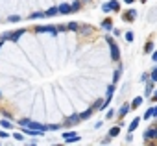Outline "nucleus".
<instances>
[{
  "label": "nucleus",
  "mask_w": 157,
  "mask_h": 146,
  "mask_svg": "<svg viewBox=\"0 0 157 146\" xmlns=\"http://www.w3.org/2000/svg\"><path fill=\"white\" fill-rule=\"evenodd\" d=\"M105 41H107V44L111 46V59H113V61H120V50H118L117 43H115V41H113L109 35L105 37Z\"/></svg>",
  "instance_id": "nucleus-1"
},
{
  "label": "nucleus",
  "mask_w": 157,
  "mask_h": 146,
  "mask_svg": "<svg viewBox=\"0 0 157 146\" xmlns=\"http://www.w3.org/2000/svg\"><path fill=\"white\" fill-rule=\"evenodd\" d=\"M21 126H26V128H32V129H39V131H46L48 128L39 124V122H30V120H21Z\"/></svg>",
  "instance_id": "nucleus-2"
},
{
  "label": "nucleus",
  "mask_w": 157,
  "mask_h": 146,
  "mask_svg": "<svg viewBox=\"0 0 157 146\" xmlns=\"http://www.w3.org/2000/svg\"><path fill=\"white\" fill-rule=\"evenodd\" d=\"M63 139H65L67 144L68 142H78V140H80V135L74 133V131H70V133H63Z\"/></svg>",
  "instance_id": "nucleus-3"
},
{
  "label": "nucleus",
  "mask_w": 157,
  "mask_h": 146,
  "mask_svg": "<svg viewBox=\"0 0 157 146\" xmlns=\"http://www.w3.org/2000/svg\"><path fill=\"white\" fill-rule=\"evenodd\" d=\"M135 19H137V10H128L126 13H124V21L126 22H135Z\"/></svg>",
  "instance_id": "nucleus-4"
},
{
  "label": "nucleus",
  "mask_w": 157,
  "mask_h": 146,
  "mask_svg": "<svg viewBox=\"0 0 157 146\" xmlns=\"http://www.w3.org/2000/svg\"><path fill=\"white\" fill-rule=\"evenodd\" d=\"M37 32L39 33H52V35H56L57 33V28H54V26H39Z\"/></svg>",
  "instance_id": "nucleus-5"
},
{
  "label": "nucleus",
  "mask_w": 157,
  "mask_h": 146,
  "mask_svg": "<svg viewBox=\"0 0 157 146\" xmlns=\"http://www.w3.org/2000/svg\"><path fill=\"white\" fill-rule=\"evenodd\" d=\"M131 109H133V107H131V104H124V106L118 109V118H124V117H126Z\"/></svg>",
  "instance_id": "nucleus-6"
},
{
  "label": "nucleus",
  "mask_w": 157,
  "mask_h": 146,
  "mask_svg": "<svg viewBox=\"0 0 157 146\" xmlns=\"http://www.w3.org/2000/svg\"><path fill=\"white\" fill-rule=\"evenodd\" d=\"M142 139H144V142H150V140H153V126H151V128H148V129H144V133H142Z\"/></svg>",
  "instance_id": "nucleus-7"
},
{
  "label": "nucleus",
  "mask_w": 157,
  "mask_h": 146,
  "mask_svg": "<svg viewBox=\"0 0 157 146\" xmlns=\"http://www.w3.org/2000/svg\"><path fill=\"white\" fill-rule=\"evenodd\" d=\"M78 122H82V115H70L68 120H67V126H74Z\"/></svg>",
  "instance_id": "nucleus-8"
},
{
  "label": "nucleus",
  "mask_w": 157,
  "mask_h": 146,
  "mask_svg": "<svg viewBox=\"0 0 157 146\" xmlns=\"http://www.w3.org/2000/svg\"><path fill=\"white\" fill-rule=\"evenodd\" d=\"M59 13H61V15L72 13V6H70V4H61V6H59Z\"/></svg>",
  "instance_id": "nucleus-9"
},
{
  "label": "nucleus",
  "mask_w": 157,
  "mask_h": 146,
  "mask_svg": "<svg viewBox=\"0 0 157 146\" xmlns=\"http://www.w3.org/2000/svg\"><path fill=\"white\" fill-rule=\"evenodd\" d=\"M102 28H104L105 32H113V21H111V19L102 21Z\"/></svg>",
  "instance_id": "nucleus-10"
},
{
  "label": "nucleus",
  "mask_w": 157,
  "mask_h": 146,
  "mask_svg": "<svg viewBox=\"0 0 157 146\" xmlns=\"http://www.w3.org/2000/svg\"><path fill=\"white\" fill-rule=\"evenodd\" d=\"M139 124H140V118H139V117H135V118L131 120V124L128 126V131H135V129L139 128Z\"/></svg>",
  "instance_id": "nucleus-11"
},
{
  "label": "nucleus",
  "mask_w": 157,
  "mask_h": 146,
  "mask_svg": "<svg viewBox=\"0 0 157 146\" xmlns=\"http://www.w3.org/2000/svg\"><path fill=\"white\" fill-rule=\"evenodd\" d=\"M153 83H155V82H151V83L146 85V91H144V96H146V98H150V96L153 94V91H155V89H153Z\"/></svg>",
  "instance_id": "nucleus-12"
},
{
  "label": "nucleus",
  "mask_w": 157,
  "mask_h": 146,
  "mask_svg": "<svg viewBox=\"0 0 157 146\" xmlns=\"http://www.w3.org/2000/svg\"><path fill=\"white\" fill-rule=\"evenodd\" d=\"M140 104H142V96H135V98L131 100V107H133V109L140 107Z\"/></svg>",
  "instance_id": "nucleus-13"
},
{
  "label": "nucleus",
  "mask_w": 157,
  "mask_h": 146,
  "mask_svg": "<svg viewBox=\"0 0 157 146\" xmlns=\"http://www.w3.org/2000/svg\"><path fill=\"white\" fill-rule=\"evenodd\" d=\"M70 6H72V13H74V11H80V10H82V0H74Z\"/></svg>",
  "instance_id": "nucleus-14"
},
{
  "label": "nucleus",
  "mask_w": 157,
  "mask_h": 146,
  "mask_svg": "<svg viewBox=\"0 0 157 146\" xmlns=\"http://www.w3.org/2000/svg\"><path fill=\"white\" fill-rule=\"evenodd\" d=\"M120 135V126H115L109 129V137H118Z\"/></svg>",
  "instance_id": "nucleus-15"
},
{
  "label": "nucleus",
  "mask_w": 157,
  "mask_h": 146,
  "mask_svg": "<svg viewBox=\"0 0 157 146\" xmlns=\"http://www.w3.org/2000/svg\"><path fill=\"white\" fill-rule=\"evenodd\" d=\"M109 4H111L113 11H120V2H118V0H109Z\"/></svg>",
  "instance_id": "nucleus-16"
},
{
  "label": "nucleus",
  "mask_w": 157,
  "mask_h": 146,
  "mask_svg": "<svg viewBox=\"0 0 157 146\" xmlns=\"http://www.w3.org/2000/svg\"><path fill=\"white\" fill-rule=\"evenodd\" d=\"M144 52H146V54H151V52H153V43H151V41H148V43L144 44Z\"/></svg>",
  "instance_id": "nucleus-17"
},
{
  "label": "nucleus",
  "mask_w": 157,
  "mask_h": 146,
  "mask_svg": "<svg viewBox=\"0 0 157 146\" xmlns=\"http://www.w3.org/2000/svg\"><path fill=\"white\" fill-rule=\"evenodd\" d=\"M120 74H122V67H120V68H117V70H115V76H113V83H117V82H118V80H120Z\"/></svg>",
  "instance_id": "nucleus-18"
},
{
  "label": "nucleus",
  "mask_w": 157,
  "mask_h": 146,
  "mask_svg": "<svg viewBox=\"0 0 157 146\" xmlns=\"http://www.w3.org/2000/svg\"><path fill=\"white\" fill-rule=\"evenodd\" d=\"M0 126H2L4 129H11V128H13V124H10V120H6V118L0 120Z\"/></svg>",
  "instance_id": "nucleus-19"
},
{
  "label": "nucleus",
  "mask_w": 157,
  "mask_h": 146,
  "mask_svg": "<svg viewBox=\"0 0 157 146\" xmlns=\"http://www.w3.org/2000/svg\"><path fill=\"white\" fill-rule=\"evenodd\" d=\"M59 13V8H50L48 11H46V17H54V15H57Z\"/></svg>",
  "instance_id": "nucleus-20"
},
{
  "label": "nucleus",
  "mask_w": 157,
  "mask_h": 146,
  "mask_svg": "<svg viewBox=\"0 0 157 146\" xmlns=\"http://www.w3.org/2000/svg\"><path fill=\"white\" fill-rule=\"evenodd\" d=\"M124 37H126V41H128V43H133L135 33H133V32H126V33H124Z\"/></svg>",
  "instance_id": "nucleus-21"
},
{
  "label": "nucleus",
  "mask_w": 157,
  "mask_h": 146,
  "mask_svg": "<svg viewBox=\"0 0 157 146\" xmlns=\"http://www.w3.org/2000/svg\"><path fill=\"white\" fill-rule=\"evenodd\" d=\"M113 94H115V83L107 87V100H111V98H113Z\"/></svg>",
  "instance_id": "nucleus-22"
},
{
  "label": "nucleus",
  "mask_w": 157,
  "mask_h": 146,
  "mask_svg": "<svg viewBox=\"0 0 157 146\" xmlns=\"http://www.w3.org/2000/svg\"><path fill=\"white\" fill-rule=\"evenodd\" d=\"M102 11H104V13H111V11H113V8H111V4H109V2H105V4L102 6Z\"/></svg>",
  "instance_id": "nucleus-23"
},
{
  "label": "nucleus",
  "mask_w": 157,
  "mask_h": 146,
  "mask_svg": "<svg viewBox=\"0 0 157 146\" xmlns=\"http://www.w3.org/2000/svg\"><path fill=\"white\" fill-rule=\"evenodd\" d=\"M93 111H94L93 107H91V109H87V111H83V113H82V120H85V118H89V117L93 115Z\"/></svg>",
  "instance_id": "nucleus-24"
},
{
  "label": "nucleus",
  "mask_w": 157,
  "mask_h": 146,
  "mask_svg": "<svg viewBox=\"0 0 157 146\" xmlns=\"http://www.w3.org/2000/svg\"><path fill=\"white\" fill-rule=\"evenodd\" d=\"M150 80H151V82H157V65H155V68L150 72Z\"/></svg>",
  "instance_id": "nucleus-25"
},
{
  "label": "nucleus",
  "mask_w": 157,
  "mask_h": 146,
  "mask_svg": "<svg viewBox=\"0 0 157 146\" xmlns=\"http://www.w3.org/2000/svg\"><path fill=\"white\" fill-rule=\"evenodd\" d=\"M151 117H153V111H151V107H150V109H148V111L144 113V117H142V118H146V120H150Z\"/></svg>",
  "instance_id": "nucleus-26"
},
{
  "label": "nucleus",
  "mask_w": 157,
  "mask_h": 146,
  "mask_svg": "<svg viewBox=\"0 0 157 146\" xmlns=\"http://www.w3.org/2000/svg\"><path fill=\"white\" fill-rule=\"evenodd\" d=\"M43 17H46V13H33L30 19H43Z\"/></svg>",
  "instance_id": "nucleus-27"
},
{
  "label": "nucleus",
  "mask_w": 157,
  "mask_h": 146,
  "mask_svg": "<svg viewBox=\"0 0 157 146\" xmlns=\"http://www.w3.org/2000/svg\"><path fill=\"white\" fill-rule=\"evenodd\" d=\"M67 28H68V30H72V32H74V30H78V24H76V22H70V24H68V26H67Z\"/></svg>",
  "instance_id": "nucleus-28"
},
{
  "label": "nucleus",
  "mask_w": 157,
  "mask_h": 146,
  "mask_svg": "<svg viewBox=\"0 0 157 146\" xmlns=\"http://www.w3.org/2000/svg\"><path fill=\"white\" fill-rule=\"evenodd\" d=\"M21 21V17H17V15H13V17H10V22H19Z\"/></svg>",
  "instance_id": "nucleus-29"
},
{
  "label": "nucleus",
  "mask_w": 157,
  "mask_h": 146,
  "mask_svg": "<svg viewBox=\"0 0 157 146\" xmlns=\"http://www.w3.org/2000/svg\"><path fill=\"white\" fill-rule=\"evenodd\" d=\"M13 139H17V140H22L24 137H22V133H13Z\"/></svg>",
  "instance_id": "nucleus-30"
},
{
  "label": "nucleus",
  "mask_w": 157,
  "mask_h": 146,
  "mask_svg": "<svg viewBox=\"0 0 157 146\" xmlns=\"http://www.w3.org/2000/svg\"><path fill=\"white\" fill-rule=\"evenodd\" d=\"M126 140H128V142H131V140H133V131H129V133H128V137H126Z\"/></svg>",
  "instance_id": "nucleus-31"
},
{
  "label": "nucleus",
  "mask_w": 157,
  "mask_h": 146,
  "mask_svg": "<svg viewBox=\"0 0 157 146\" xmlns=\"http://www.w3.org/2000/svg\"><path fill=\"white\" fill-rule=\"evenodd\" d=\"M153 140H157V124H153Z\"/></svg>",
  "instance_id": "nucleus-32"
},
{
  "label": "nucleus",
  "mask_w": 157,
  "mask_h": 146,
  "mask_svg": "<svg viewBox=\"0 0 157 146\" xmlns=\"http://www.w3.org/2000/svg\"><path fill=\"white\" fill-rule=\"evenodd\" d=\"M151 59L157 63V50H153V52H151Z\"/></svg>",
  "instance_id": "nucleus-33"
},
{
  "label": "nucleus",
  "mask_w": 157,
  "mask_h": 146,
  "mask_svg": "<svg viewBox=\"0 0 157 146\" xmlns=\"http://www.w3.org/2000/svg\"><path fill=\"white\" fill-rule=\"evenodd\" d=\"M0 137H4V139H6V137H10V133H8V131H4V129H2V131H0Z\"/></svg>",
  "instance_id": "nucleus-34"
},
{
  "label": "nucleus",
  "mask_w": 157,
  "mask_h": 146,
  "mask_svg": "<svg viewBox=\"0 0 157 146\" xmlns=\"http://www.w3.org/2000/svg\"><path fill=\"white\" fill-rule=\"evenodd\" d=\"M105 117H107V118H113V117H115V111H107V115H105Z\"/></svg>",
  "instance_id": "nucleus-35"
},
{
  "label": "nucleus",
  "mask_w": 157,
  "mask_h": 146,
  "mask_svg": "<svg viewBox=\"0 0 157 146\" xmlns=\"http://www.w3.org/2000/svg\"><path fill=\"white\" fill-rule=\"evenodd\" d=\"M111 139H113V137H107V139H104V140H102V144H109V140H111Z\"/></svg>",
  "instance_id": "nucleus-36"
},
{
  "label": "nucleus",
  "mask_w": 157,
  "mask_h": 146,
  "mask_svg": "<svg viewBox=\"0 0 157 146\" xmlns=\"http://www.w3.org/2000/svg\"><path fill=\"white\" fill-rule=\"evenodd\" d=\"M151 100H155V102H157V89L153 91V94H151Z\"/></svg>",
  "instance_id": "nucleus-37"
},
{
  "label": "nucleus",
  "mask_w": 157,
  "mask_h": 146,
  "mask_svg": "<svg viewBox=\"0 0 157 146\" xmlns=\"http://www.w3.org/2000/svg\"><path fill=\"white\" fill-rule=\"evenodd\" d=\"M151 111H153V117H157V106H155V107H151Z\"/></svg>",
  "instance_id": "nucleus-38"
},
{
  "label": "nucleus",
  "mask_w": 157,
  "mask_h": 146,
  "mask_svg": "<svg viewBox=\"0 0 157 146\" xmlns=\"http://www.w3.org/2000/svg\"><path fill=\"white\" fill-rule=\"evenodd\" d=\"M135 0H124V4H133Z\"/></svg>",
  "instance_id": "nucleus-39"
},
{
  "label": "nucleus",
  "mask_w": 157,
  "mask_h": 146,
  "mask_svg": "<svg viewBox=\"0 0 157 146\" xmlns=\"http://www.w3.org/2000/svg\"><path fill=\"white\" fill-rule=\"evenodd\" d=\"M4 41H6V39H4V37H2V39H0V44H2V43H4Z\"/></svg>",
  "instance_id": "nucleus-40"
},
{
  "label": "nucleus",
  "mask_w": 157,
  "mask_h": 146,
  "mask_svg": "<svg viewBox=\"0 0 157 146\" xmlns=\"http://www.w3.org/2000/svg\"><path fill=\"white\" fill-rule=\"evenodd\" d=\"M83 2H91V0H83Z\"/></svg>",
  "instance_id": "nucleus-41"
}]
</instances>
